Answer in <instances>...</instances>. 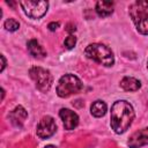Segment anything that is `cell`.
<instances>
[{"instance_id":"obj_1","label":"cell","mask_w":148,"mask_h":148,"mask_svg":"<svg viewBox=\"0 0 148 148\" xmlns=\"http://www.w3.org/2000/svg\"><path fill=\"white\" fill-rule=\"evenodd\" d=\"M134 116V109L127 101H116L111 106V127L114 133H125L130 128Z\"/></svg>"},{"instance_id":"obj_2","label":"cell","mask_w":148,"mask_h":148,"mask_svg":"<svg viewBox=\"0 0 148 148\" xmlns=\"http://www.w3.org/2000/svg\"><path fill=\"white\" fill-rule=\"evenodd\" d=\"M84 56L105 67H110L114 64V57L111 49L101 43L89 44L84 50Z\"/></svg>"},{"instance_id":"obj_3","label":"cell","mask_w":148,"mask_h":148,"mask_svg":"<svg viewBox=\"0 0 148 148\" xmlns=\"http://www.w3.org/2000/svg\"><path fill=\"white\" fill-rule=\"evenodd\" d=\"M83 83L82 81L74 74H65L62 75L57 84V95L59 97H68L73 94H77L82 90Z\"/></svg>"},{"instance_id":"obj_4","label":"cell","mask_w":148,"mask_h":148,"mask_svg":"<svg viewBox=\"0 0 148 148\" xmlns=\"http://www.w3.org/2000/svg\"><path fill=\"white\" fill-rule=\"evenodd\" d=\"M128 9L136 30L142 35H148V9L143 8L138 1L132 3Z\"/></svg>"},{"instance_id":"obj_5","label":"cell","mask_w":148,"mask_h":148,"mask_svg":"<svg viewBox=\"0 0 148 148\" xmlns=\"http://www.w3.org/2000/svg\"><path fill=\"white\" fill-rule=\"evenodd\" d=\"M29 75L35 81V84L38 90H40L42 92H46L50 90L53 83V77L50 71L39 66H34L29 69Z\"/></svg>"},{"instance_id":"obj_6","label":"cell","mask_w":148,"mask_h":148,"mask_svg":"<svg viewBox=\"0 0 148 148\" xmlns=\"http://www.w3.org/2000/svg\"><path fill=\"white\" fill-rule=\"evenodd\" d=\"M20 6L22 7L24 14L28 17L38 20L46 14L49 8V2L44 0H39V1L25 0V1H20Z\"/></svg>"},{"instance_id":"obj_7","label":"cell","mask_w":148,"mask_h":148,"mask_svg":"<svg viewBox=\"0 0 148 148\" xmlns=\"http://www.w3.org/2000/svg\"><path fill=\"white\" fill-rule=\"evenodd\" d=\"M56 131H57V125L54 119L51 116H45L39 120L36 133L40 139H49L56 133Z\"/></svg>"},{"instance_id":"obj_8","label":"cell","mask_w":148,"mask_h":148,"mask_svg":"<svg viewBox=\"0 0 148 148\" xmlns=\"http://www.w3.org/2000/svg\"><path fill=\"white\" fill-rule=\"evenodd\" d=\"M59 116L62 120L65 130H67V131L74 130L79 125V116L69 109H65V108L61 109L59 111Z\"/></svg>"},{"instance_id":"obj_9","label":"cell","mask_w":148,"mask_h":148,"mask_svg":"<svg viewBox=\"0 0 148 148\" xmlns=\"http://www.w3.org/2000/svg\"><path fill=\"white\" fill-rule=\"evenodd\" d=\"M146 145H148V126L134 132L128 140L130 148H140Z\"/></svg>"},{"instance_id":"obj_10","label":"cell","mask_w":148,"mask_h":148,"mask_svg":"<svg viewBox=\"0 0 148 148\" xmlns=\"http://www.w3.org/2000/svg\"><path fill=\"white\" fill-rule=\"evenodd\" d=\"M27 117H28V113H27L25 109L23 106H21V105L16 106L9 113V119H10L12 124L15 125V126H18V127L23 125V123L27 119Z\"/></svg>"},{"instance_id":"obj_11","label":"cell","mask_w":148,"mask_h":148,"mask_svg":"<svg viewBox=\"0 0 148 148\" xmlns=\"http://www.w3.org/2000/svg\"><path fill=\"white\" fill-rule=\"evenodd\" d=\"M27 49H28V52L34 57V58H38V59H42L46 56V51L43 49V46L36 40V39H30L28 43H27Z\"/></svg>"},{"instance_id":"obj_12","label":"cell","mask_w":148,"mask_h":148,"mask_svg":"<svg viewBox=\"0 0 148 148\" xmlns=\"http://www.w3.org/2000/svg\"><path fill=\"white\" fill-rule=\"evenodd\" d=\"M120 87L126 91H136L141 87V82L132 76H125L120 81Z\"/></svg>"},{"instance_id":"obj_13","label":"cell","mask_w":148,"mask_h":148,"mask_svg":"<svg viewBox=\"0 0 148 148\" xmlns=\"http://www.w3.org/2000/svg\"><path fill=\"white\" fill-rule=\"evenodd\" d=\"M96 13L101 17H106L113 13V2L111 1H97Z\"/></svg>"},{"instance_id":"obj_14","label":"cell","mask_w":148,"mask_h":148,"mask_svg":"<svg viewBox=\"0 0 148 148\" xmlns=\"http://www.w3.org/2000/svg\"><path fill=\"white\" fill-rule=\"evenodd\" d=\"M106 110H108V106L105 104L104 101H101V99H97L95 101L91 106H90V112L94 117L96 118H99V117H103L105 113H106Z\"/></svg>"},{"instance_id":"obj_15","label":"cell","mask_w":148,"mask_h":148,"mask_svg":"<svg viewBox=\"0 0 148 148\" xmlns=\"http://www.w3.org/2000/svg\"><path fill=\"white\" fill-rule=\"evenodd\" d=\"M3 27L6 28V30L13 32V31H16L20 28V23L15 18H7L3 23Z\"/></svg>"},{"instance_id":"obj_16","label":"cell","mask_w":148,"mask_h":148,"mask_svg":"<svg viewBox=\"0 0 148 148\" xmlns=\"http://www.w3.org/2000/svg\"><path fill=\"white\" fill-rule=\"evenodd\" d=\"M75 44H76V37L73 36V35H69V36L65 39V42H64V45H65L68 50L73 49V47L75 46Z\"/></svg>"},{"instance_id":"obj_17","label":"cell","mask_w":148,"mask_h":148,"mask_svg":"<svg viewBox=\"0 0 148 148\" xmlns=\"http://www.w3.org/2000/svg\"><path fill=\"white\" fill-rule=\"evenodd\" d=\"M59 25H60L59 22H50L49 25H47V28H49L50 31H56L59 28Z\"/></svg>"},{"instance_id":"obj_18","label":"cell","mask_w":148,"mask_h":148,"mask_svg":"<svg viewBox=\"0 0 148 148\" xmlns=\"http://www.w3.org/2000/svg\"><path fill=\"white\" fill-rule=\"evenodd\" d=\"M66 30H67L68 32H71V34H72V32H74V31L76 30V28H75V25H74V24H72V23H68V24H67V28H66Z\"/></svg>"},{"instance_id":"obj_19","label":"cell","mask_w":148,"mask_h":148,"mask_svg":"<svg viewBox=\"0 0 148 148\" xmlns=\"http://www.w3.org/2000/svg\"><path fill=\"white\" fill-rule=\"evenodd\" d=\"M0 59H1V67H0V71L2 72V71L5 69V67H6V59H5V56L1 54V56H0Z\"/></svg>"},{"instance_id":"obj_20","label":"cell","mask_w":148,"mask_h":148,"mask_svg":"<svg viewBox=\"0 0 148 148\" xmlns=\"http://www.w3.org/2000/svg\"><path fill=\"white\" fill-rule=\"evenodd\" d=\"M138 2H139V3H140L142 7H143V8L148 9V1H146V0H145V1H138Z\"/></svg>"},{"instance_id":"obj_21","label":"cell","mask_w":148,"mask_h":148,"mask_svg":"<svg viewBox=\"0 0 148 148\" xmlns=\"http://www.w3.org/2000/svg\"><path fill=\"white\" fill-rule=\"evenodd\" d=\"M3 97H5V90L3 88H1V99H3Z\"/></svg>"},{"instance_id":"obj_22","label":"cell","mask_w":148,"mask_h":148,"mask_svg":"<svg viewBox=\"0 0 148 148\" xmlns=\"http://www.w3.org/2000/svg\"><path fill=\"white\" fill-rule=\"evenodd\" d=\"M44 148H57L56 146H53V145H47V146H45Z\"/></svg>"},{"instance_id":"obj_23","label":"cell","mask_w":148,"mask_h":148,"mask_svg":"<svg viewBox=\"0 0 148 148\" xmlns=\"http://www.w3.org/2000/svg\"><path fill=\"white\" fill-rule=\"evenodd\" d=\"M147 67H148V61H147Z\"/></svg>"}]
</instances>
